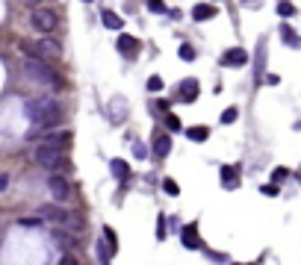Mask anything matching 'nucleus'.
Returning <instances> with one entry per match:
<instances>
[{
    "instance_id": "f257e3e1",
    "label": "nucleus",
    "mask_w": 301,
    "mask_h": 265,
    "mask_svg": "<svg viewBox=\"0 0 301 265\" xmlns=\"http://www.w3.org/2000/svg\"><path fill=\"white\" fill-rule=\"evenodd\" d=\"M27 112L33 115L35 124H41V127H47V130H53V127H59V124L65 121L62 106H59L53 98H35L33 103L27 106Z\"/></svg>"
},
{
    "instance_id": "f03ea898",
    "label": "nucleus",
    "mask_w": 301,
    "mask_h": 265,
    "mask_svg": "<svg viewBox=\"0 0 301 265\" xmlns=\"http://www.w3.org/2000/svg\"><path fill=\"white\" fill-rule=\"evenodd\" d=\"M35 162L41 168H47V171H68V168H71V159H68L59 147H53V144H47V141H41V144L35 147Z\"/></svg>"
},
{
    "instance_id": "7ed1b4c3",
    "label": "nucleus",
    "mask_w": 301,
    "mask_h": 265,
    "mask_svg": "<svg viewBox=\"0 0 301 265\" xmlns=\"http://www.w3.org/2000/svg\"><path fill=\"white\" fill-rule=\"evenodd\" d=\"M21 71H24V74H27L33 83H38V86H59L56 71H50L44 62H38V59H24Z\"/></svg>"
},
{
    "instance_id": "20e7f679",
    "label": "nucleus",
    "mask_w": 301,
    "mask_h": 265,
    "mask_svg": "<svg viewBox=\"0 0 301 265\" xmlns=\"http://www.w3.org/2000/svg\"><path fill=\"white\" fill-rule=\"evenodd\" d=\"M30 24L41 35H50L53 30H59V15L53 9H47V6H38V9H33V15H30Z\"/></svg>"
},
{
    "instance_id": "39448f33",
    "label": "nucleus",
    "mask_w": 301,
    "mask_h": 265,
    "mask_svg": "<svg viewBox=\"0 0 301 265\" xmlns=\"http://www.w3.org/2000/svg\"><path fill=\"white\" fill-rule=\"evenodd\" d=\"M33 50H35L38 59H59V56H62V44H59L53 35H41L33 44Z\"/></svg>"
},
{
    "instance_id": "423d86ee",
    "label": "nucleus",
    "mask_w": 301,
    "mask_h": 265,
    "mask_svg": "<svg viewBox=\"0 0 301 265\" xmlns=\"http://www.w3.org/2000/svg\"><path fill=\"white\" fill-rule=\"evenodd\" d=\"M47 189H50V195L56 203H68L71 200V183H68L62 174H50L47 177Z\"/></svg>"
},
{
    "instance_id": "0eeeda50",
    "label": "nucleus",
    "mask_w": 301,
    "mask_h": 265,
    "mask_svg": "<svg viewBox=\"0 0 301 265\" xmlns=\"http://www.w3.org/2000/svg\"><path fill=\"white\" fill-rule=\"evenodd\" d=\"M248 62V53L242 50V47H231V50H225V56H222V65L225 68H242Z\"/></svg>"
},
{
    "instance_id": "6e6552de",
    "label": "nucleus",
    "mask_w": 301,
    "mask_h": 265,
    "mask_svg": "<svg viewBox=\"0 0 301 265\" xmlns=\"http://www.w3.org/2000/svg\"><path fill=\"white\" fill-rule=\"evenodd\" d=\"M180 239H183V248H189V251H201V248H204V242H201V236H198V224L183 227Z\"/></svg>"
},
{
    "instance_id": "1a4fd4ad",
    "label": "nucleus",
    "mask_w": 301,
    "mask_h": 265,
    "mask_svg": "<svg viewBox=\"0 0 301 265\" xmlns=\"http://www.w3.org/2000/svg\"><path fill=\"white\" fill-rule=\"evenodd\" d=\"M44 141L47 144H53V147H59L62 153L68 150V144H71V132L68 130H59V132H44Z\"/></svg>"
},
{
    "instance_id": "9d476101",
    "label": "nucleus",
    "mask_w": 301,
    "mask_h": 265,
    "mask_svg": "<svg viewBox=\"0 0 301 265\" xmlns=\"http://www.w3.org/2000/svg\"><path fill=\"white\" fill-rule=\"evenodd\" d=\"M239 165H222V186L225 189H236L239 186Z\"/></svg>"
},
{
    "instance_id": "9b49d317",
    "label": "nucleus",
    "mask_w": 301,
    "mask_h": 265,
    "mask_svg": "<svg viewBox=\"0 0 301 265\" xmlns=\"http://www.w3.org/2000/svg\"><path fill=\"white\" fill-rule=\"evenodd\" d=\"M115 44H118V50H121L124 56H133L136 50L142 47L139 38H133V35H127V33H118V41H115Z\"/></svg>"
},
{
    "instance_id": "f8f14e48",
    "label": "nucleus",
    "mask_w": 301,
    "mask_h": 265,
    "mask_svg": "<svg viewBox=\"0 0 301 265\" xmlns=\"http://www.w3.org/2000/svg\"><path fill=\"white\" fill-rule=\"evenodd\" d=\"M168 153H171V138H168L166 132H157V135H154V156L166 159Z\"/></svg>"
},
{
    "instance_id": "ddd939ff",
    "label": "nucleus",
    "mask_w": 301,
    "mask_h": 265,
    "mask_svg": "<svg viewBox=\"0 0 301 265\" xmlns=\"http://www.w3.org/2000/svg\"><path fill=\"white\" fill-rule=\"evenodd\" d=\"M180 95H183V100L186 103H195L201 95V86H198V80H183L180 83Z\"/></svg>"
},
{
    "instance_id": "4468645a",
    "label": "nucleus",
    "mask_w": 301,
    "mask_h": 265,
    "mask_svg": "<svg viewBox=\"0 0 301 265\" xmlns=\"http://www.w3.org/2000/svg\"><path fill=\"white\" fill-rule=\"evenodd\" d=\"M100 21H103V27H106V30H115V33H118V30H124V18H121V15H115V12H109V9H103V12H100Z\"/></svg>"
},
{
    "instance_id": "2eb2a0df",
    "label": "nucleus",
    "mask_w": 301,
    "mask_h": 265,
    "mask_svg": "<svg viewBox=\"0 0 301 265\" xmlns=\"http://www.w3.org/2000/svg\"><path fill=\"white\" fill-rule=\"evenodd\" d=\"M41 215H47V218L56 221V224H68V218H71L65 209H59L56 203H53V206H41Z\"/></svg>"
},
{
    "instance_id": "dca6fc26",
    "label": "nucleus",
    "mask_w": 301,
    "mask_h": 265,
    "mask_svg": "<svg viewBox=\"0 0 301 265\" xmlns=\"http://www.w3.org/2000/svg\"><path fill=\"white\" fill-rule=\"evenodd\" d=\"M109 171H112L115 180H127V177H130V165H127L124 159H112V162H109Z\"/></svg>"
},
{
    "instance_id": "f3484780",
    "label": "nucleus",
    "mask_w": 301,
    "mask_h": 265,
    "mask_svg": "<svg viewBox=\"0 0 301 265\" xmlns=\"http://www.w3.org/2000/svg\"><path fill=\"white\" fill-rule=\"evenodd\" d=\"M216 15V6H210V3H198L195 9H192V18L195 21H210Z\"/></svg>"
},
{
    "instance_id": "a211bd4d",
    "label": "nucleus",
    "mask_w": 301,
    "mask_h": 265,
    "mask_svg": "<svg viewBox=\"0 0 301 265\" xmlns=\"http://www.w3.org/2000/svg\"><path fill=\"white\" fill-rule=\"evenodd\" d=\"M281 38H284L290 47H299V44H301V38L293 33V27H290V24H284V27H281Z\"/></svg>"
},
{
    "instance_id": "6ab92c4d",
    "label": "nucleus",
    "mask_w": 301,
    "mask_h": 265,
    "mask_svg": "<svg viewBox=\"0 0 301 265\" xmlns=\"http://www.w3.org/2000/svg\"><path fill=\"white\" fill-rule=\"evenodd\" d=\"M53 239H56V245H62V248H74V245H77V239H74V236H68L65 230H59V227L53 230Z\"/></svg>"
},
{
    "instance_id": "aec40b11",
    "label": "nucleus",
    "mask_w": 301,
    "mask_h": 265,
    "mask_svg": "<svg viewBox=\"0 0 301 265\" xmlns=\"http://www.w3.org/2000/svg\"><path fill=\"white\" fill-rule=\"evenodd\" d=\"M263 62H266V41L260 38V44H257V80H263Z\"/></svg>"
},
{
    "instance_id": "412c9836",
    "label": "nucleus",
    "mask_w": 301,
    "mask_h": 265,
    "mask_svg": "<svg viewBox=\"0 0 301 265\" xmlns=\"http://www.w3.org/2000/svg\"><path fill=\"white\" fill-rule=\"evenodd\" d=\"M103 242L109 245V251H112V254H118V236H115L112 227H103Z\"/></svg>"
},
{
    "instance_id": "4be33fe9",
    "label": "nucleus",
    "mask_w": 301,
    "mask_h": 265,
    "mask_svg": "<svg viewBox=\"0 0 301 265\" xmlns=\"http://www.w3.org/2000/svg\"><path fill=\"white\" fill-rule=\"evenodd\" d=\"M186 135L192 138V141H207V135H210V127H189Z\"/></svg>"
},
{
    "instance_id": "5701e85b",
    "label": "nucleus",
    "mask_w": 301,
    "mask_h": 265,
    "mask_svg": "<svg viewBox=\"0 0 301 265\" xmlns=\"http://www.w3.org/2000/svg\"><path fill=\"white\" fill-rule=\"evenodd\" d=\"M236 118H239V109H236V106H228V109L222 112V118H219V121H222V124H234Z\"/></svg>"
},
{
    "instance_id": "b1692460",
    "label": "nucleus",
    "mask_w": 301,
    "mask_h": 265,
    "mask_svg": "<svg viewBox=\"0 0 301 265\" xmlns=\"http://www.w3.org/2000/svg\"><path fill=\"white\" fill-rule=\"evenodd\" d=\"M278 15H281V18H293V15H296V6H293L290 0H281V6H278Z\"/></svg>"
},
{
    "instance_id": "393cba45",
    "label": "nucleus",
    "mask_w": 301,
    "mask_h": 265,
    "mask_svg": "<svg viewBox=\"0 0 301 265\" xmlns=\"http://www.w3.org/2000/svg\"><path fill=\"white\" fill-rule=\"evenodd\" d=\"M195 56H198V53H195L192 44H180V59H183V62H195Z\"/></svg>"
},
{
    "instance_id": "a878e982",
    "label": "nucleus",
    "mask_w": 301,
    "mask_h": 265,
    "mask_svg": "<svg viewBox=\"0 0 301 265\" xmlns=\"http://www.w3.org/2000/svg\"><path fill=\"white\" fill-rule=\"evenodd\" d=\"M163 192H168L171 198H177V195H180V186H177L171 177H166V180H163Z\"/></svg>"
},
{
    "instance_id": "bb28decb",
    "label": "nucleus",
    "mask_w": 301,
    "mask_h": 265,
    "mask_svg": "<svg viewBox=\"0 0 301 265\" xmlns=\"http://www.w3.org/2000/svg\"><path fill=\"white\" fill-rule=\"evenodd\" d=\"M287 177H290V168H275V171H272V183H275V186H278V183H284V180H287Z\"/></svg>"
},
{
    "instance_id": "cd10ccee",
    "label": "nucleus",
    "mask_w": 301,
    "mask_h": 265,
    "mask_svg": "<svg viewBox=\"0 0 301 265\" xmlns=\"http://www.w3.org/2000/svg\"><path fill=\"white\" fill-rule=\"evenodd\" d=\"M151 150H148V144H142V141H133V156L136 159H145Z\"/></svg>"
},
{
    "instance_id": "c85d7f7f",
    "label": "nucleus",
    "mask_w": 301,
    "mask_h": 265,
    "mask_svg": "<svg viewBox=\"0 0 301 265\" xmlns=\"http://www.w3.org/2000/svg\"><path fill=\"white\" fill-rule=\"evenodd\" d=\"M166 124H168V130H171V132H177L180 127H183V124H180V118H177V115H171V112L166 115Z\"/></svg>"
},
{
    "instance_id": "c756f323",
    "label": "nucleus",
    "mask_w": 301,
    "mask_h": 265,
    "mask_svg": "<svg viewBox=\"0 0 301 265\" xmlns=\"http://www.w3.org/2000/svg\"><path fill=\"white\" fill-rule=\"evenodd\" d=\"M148 9L157 12V15H163V12H166V3H163V0H148Z\"/></svg>"
},
{
    "instance_id": "7c9ffc66",
    "label": "nucleus",
    "mask_w": 301,
    "mask_h": 265,
    "mask_svg": "<svg viewBox=\"0 0 301 265\" xmlns=\"http://www.w3.org/2000/svg\"><path fill=\"white\" fill-rule=\"evenodd\" d=\"M157 239H160V242L166 239V215H160V218H157Z\"/></svg>"
},
{
    "instance_id": "2f4dec72",
    "label": "nucleus",
    "mask_w": 301,
    "mask_h": 265,
    "mask_svg": "<svg viewBox=\"0 0 301 265\" xmlns=\"http://www.w3.org/2000/svg\"><path fill=\"white\" fill-rule=\"evenodd\" d=\"M163 89V77H151L148 80V92H160Z\"/></svg>"
},
{
    "instance_id": "473e14b6",
    "label": "nucleus",
    "mask_w": 301,
    "mask_h": 265,
    "mask_svg": "<svg viewBox=\"0 0 301 265\" xmlns=\"http://www.w3.org/2000/svg\"><path fill=\"white\" fill-rule=\"evenodd\" d=\"M18 224H21V227H38V224H41V218H21Z\"/></svg>"
},
{
    "instance_id": "72a5a7b5",
    "label": "nucleus",
    "mask_w": 301,
    "mask_h": 265,
    "mask_svg": "<svg viewBox=\"0 0 301 265\" xmlns=\"http://www.w3.org/2000/svg\"><path fill=\"white\" fill-rule=\"evenodd\" d=\"M263 195H266V198H278V186H275V183L263 186Z\"/></svg>"
},
{
    "instance_id": "f704fd0d",
    "label": "nucleus",
    "mask_w": 301,
    "mask_h": 265,
    "mask_svg": "<svg viewBox=\"0 0 301 265\" xmlns=\"http://www.w3.org/2000/svg\"><path fill=\"white\" fill-rule=\"evenodd\" d=\"M59 265H80V263H77V257H71V254H65V257L59 260Z\"/></svg>"
},
{
    "instance_id": "c9c22d12",
    "label": "nucleus",
    "mask_w": 301,
    "mask_h": 265,
    "mask_svg": "<svg viewBox=\"0 0 301 265\" xmlns=\"http://www.w3.org/2000/svg\"><path fill=\"white\" fill-rule=\"evenodd\" d=\"M266 83H269V86H278V83H281V77H278V74H266Z\"/></svg>"
},
{
    "instance_id": "e433bc0d",
    "label": "nucleus",
    "mask_w": 301,
    "mask_h": 265,
    "mask_svg": "<svg viewBox=\"0 0 301 265\" xmlns=\"http://www.w3.org/2000/svg\"><path fill=\"white\" fill-rule=\"evenodd\" d=\"M30 3H41V0H30Z\"/></svg>"
},
{
    "instance_id": "4c0bfd02",
    "label": "nucleus",
    "mask_w": 301,
    "mask_h": 265,
    "mask_svg": "<svg viewBox=\"0 0 301 265\" xmlns=\"http://www.w3.org/2000/svg\"><path fill=\"white\" fill-rule=\"evenodd\" d=\"M83 3H92V0H83Z\"/></svg>"
},
{
    "instance_id": "58836bf2",
    "label": "nucleus",
    "mask_w": 301,
    "mask_h": 265,
    "mask_svg": "<svg viewBox=\"0 0 301 265\" xmlns=\"http://www.w3.org/2000/svg\"><path fill=\"white\" fill-rule=\"evenodd\" d=\"M245 3H251V0H245Z\"/></svg>"
}]
</instances>
